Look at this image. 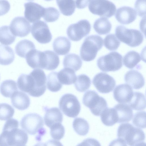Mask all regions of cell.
Wrapping results in <instances>:
<instances>
[{
    "mask_svg": "<svg viewBox=\"0 0 146 146\" xmlns=\"http://www.w3.org/2000/svg\"><path fill=\"white\" fill-rule=\"evenodd\" d=\"M14 113V109L9 104H0V120H6L12 117Z\"/></svg>",
    "mask_w": 146,
    "mask_h": 146,
    "instance_id": "40",
    "label": "cell"
},
{
    "mask_svg": "<svg viewBox=\"0 0 146 146\" xmlns=\"http://www.w3.org/2000/svg\"><path fill=\"white\" fill-rule=\"evenodd\" d=\"M18 121L14 119L7 121L0 135V146H25L28 136L24 131L18 128Z\"/></svg>",
    "mask_w": 146,
    "mask_h": 146,
    "instance_id": "2",
    "label": "cell"
},
{
    "mask_svg": "<svg viewBox=\"0 0 146 146\" xmlns=\"http://www.w3.org/2000/svg\"><path fill=\"white\" fill-rule=\"evenodd\" d=\"M128 105L135 110L140 111L145 109L146 107L145 96L141 92H135Z\"/></svg>",
    "mask_w": 146,
    "mask_h": 146,
    "instance_id": "29",
    "label": "cell"
},
{
    "mask_svg": "<svg viewBox=\"0 0 146 146\" xmlns=\"http://www.w3.org/2000/svg\"><path fill=\"white\" fill-rule=\"evenodd\" d=\"M45 111L44 117L45 124L50 127L54 124L58 123H61L63 120V115L60 110L57 108H44Z\"/></svg>",
    "mask_w": 146,
    "mask_h": 146,
    "instance_id": "18",
    "label": "cell"
},
{
    "mask_svg": "<svg viewBox=\"0 0 146 146\" xmlns=\"http://www.w3.org/2000/svg\"></svg>",
    "mask_w": 146,
    "mask_h": 146,
    "instance_id": "50",
    "label": "cell"
},
{
    "mask_svg": "<svg viewBox=\"0 0 146 146\" xmlns=\"http://www.w3.org/2000/svg\"><path fill=\"white\" fill-rule=\"evenodd\" d=\"M35 49V46L32 42L24 39L20 41L17 44L15 47V51L18 56L25 58L29 52Z\"/></svg>",
    "mask_w": 146,
    "mask_h": 146,
    "instance_id": "27",
    "label": "cell"
},
{
    "mask_svg": "<svg viewBox=\"0 0 146 146\" xmlns=\"http://www.w3.org/2000/svg\"><path fill=\"white\" fill-rule=\"evenodd\" d=\"M93 27L98 34L106 35L110 32L111 28V25L107 18L102 17L95 21Z\"/></svg>",
    "mask_w": 146,
    "mask_h": 146,
    "instance_id": "30",
    "label": "cell"
},
{
    "mask_svg": "<svg viewBox=\"0 0 146 146\" xmlns=\"http://www.w3.org/2000/svg\"><path fill=\"white\" fill-rule=\"evenodd\" d=\"M57 77L61 84L66 85H70L74 83L77 78L75 72L70 68H64L58 73Z\"/></svg>",
    "mask_w": 146,
    "mask_h": 146,
    "instance_id": "23",
    "label": "cell"
},
{
    "mask_svg": "<svg viewBox=\"0 0 146 146\" xmlns=\"http://www.w3.org/2000/svg\"><path fill=\"white\" fill-rule=\"evenodd\" d=\"M110 145H127L126 142L122 139L118 138L116 139L113 140L110 143Z\"/></svg>",
    "mask_w": 146,
    "mask_h": 146,
    "instance_id": "47",
    "label": "cell"
},
{
    "mask_svg": "<svg viewBox=\"0 0 146 146\" xmlns=\"http://www.w3.org/2000/svg\"><path fill=\"white\" fill-rule=\"evenodd\" d=\"M82 102L96 116L100 115L102 111L108 108L106 100L94 90L88 91L84 94Z\"/></svg>",
    "mask_w": 146,
    "mask_h": 146,
    "instance_id": "6",
    "label": "cell"
},
{
    "mask_svg": "<svg viewBox=\"0 0 146 146\" xmlns=\"http://www.w3.org/2000/svg\"><path fill=\"white\" fill-rule=\"evenodd\" d=\"M46 78L44 71L35 69L29 74H21L17 81L20 90L34 97L42 95L46 89Z\"/></svg>",
    "mask_w": 146,
    "mask_h": 146,
    "instance_id": "1",
    "label": "cell"
},
{
    "mask_svg": "<svg viewBox=\"0 0 146 146\" xmlns=\"http://www.w3.org/2000/svg\"><path fill=\"white\" fill-rule=\"evenodd\" d=\"M42 52L36 49L29 52L25 58L29 66L33 69H41V57Z\"/></svg>",
    "mask_w": 146,
    "mask_h": 146,
    "instance_id": "24",
    "label": "cell"
},
{
    "mask_svg": "<svg viewBox=\"0 0 146 146\" xmlns=\"http://www.w3.org/2000/svg\"><path fill=\"white\" fill-rule=\"evenodd\" d=\"M133 93L131 86L127 84H122L116 86L113 91V96L118 103L126 104L130 102Z\"/></svg>",
    "mask_w": 146,
    "mask_h": 146,
    "instance_id": "16",
    "label": "cell"
},
{
    "mask_svg": "<svg viewBox=\"0 0 146 146\" xmlns=\"http://www.w3.org/2000/svg\"><path fill=\"white\" fill-rule=\"evenodd\" d=\"M102 122L107 126H111L117 123L118 118L116 111L114 108H107L101 113Z\"/></svg>",
    "mask_w": 146,
    "mask_h": 146,
    "instance_id": "28",
    "label": "cell"
},
{
    "mask_svg": "<svg viewBox=\"0 0 146 146\" xmlns=\"http://www.w3.org/2000/svg\"><path fill=\"white\" fill-rule=\"evenodd\" d=\"M59 16L60 13L57 9L50 7L45 8L42 17L46 22H52L56 21Z\"/></svg>",
    "mask_w": 146,
    "mask_h": 146,
    "instance_id": "41",
    "label": "cell"
},
{
    "mask_svg": "<svg viewBox=\"0 0 146 146\" xmlns=\"http://www.w3.org/2000/svg\"><path fill=\"white\" fill-rule=\"evenodd\" d=\"M61 13L64 15L69 16L74 12L76 7L74 0H56Z\"/></svg>",
    "mask_w": 146,
    "mask_h": 146,
    "instance_id": "32",
    "label": "cell"
},
{
    "mask_svg": "<svg viewBox=\"0 0 146 146\" xmlns=\"http://www.w3.org/2000/svg\"><path fill=\"white\" fill-rule=\"evenodd\" d=\"M132 123L135 126L141 128L146 127V113L145 111H138L134 114Z\"/></svg>",
    "mask_w": 146,
    "mask_h": 146,
    "instance_id": "43",
    "label": "cell"
},
{
    "mask_svg": "<svg viewBox=\"0 0 146 146\" xmlns=\"http://www.w3.org/2000/svg\"><path fill=\"white\" fill-rule=\"evenodd\" d=\"M146 0H137L135 3V11L138 15L144 17L146 15Z\"/></svg>",
    "mask_w": 146,
    "mask_h": 146,
    "instance_id": "44",
    "label": "cell"
},
{
    "mask_svg": "<svg viewBox=\"0 0 146 146\" xmlns=\"http://www.w3.org/2000/svg\"><path fill=\"white\" fill-rule=\"evenodd\" d=\"M118 118L117 123L127 122L131 120L133 117V111L130 106L126 104H118L115 106Z\"/></svg>",
    "mask_w": 146,
    "mask_h": 146,
    "instance_id": "20",
    "label": "cell"
},
{
    "mask_svg": "<svg viewBox=\"0 0 146 146\" xmlns=\"http://www.w3.org/2000/svg\"><path fill=\"white\" fill-rule=\"evenodd\" d=\"M120 42L114 34L107 35L104 39V45L110 51H114L117 49Z\"/></svg>",
    "mask_w": 146,
    "mask_h": 146,
    "instance_id": "39",
    "label": "cell"
},
{
    "mask_svg": "<svg viewBox=\"0 0 146 146\" xmlns=\"http://www.w3.org/2000/svg\"><path fill=\"white\" fill-rule=\"evenodd\" d=\"M92 83L99 92L105 94L113 90L116 82L113 78L108 74L100 72L94 76Z\"/></svg>",
    "mask_w": 146,
    "mask_h": 146,
    "instance_id": "13",
    "label": "cell"
},
{
    "mask_svg": "<svg viewBox=\"0 0 146 146\" xmlns=\"http://www.w3.org/2000/svg\"><path fill=\"white\" fill-rule=\"evenodd\" d=\"M141 60L139 54L135 51L128 52L123 58V64L127 68L132 69L135 67Z\"/></svg>",
    "mask_w": 146,
    "mask_h": 146,
    "instance_id": "33",
    "label": "cell"
},
{
    "mask_svg": "<svg viewBox=\"0 0 146 146\" xmlns=\"http://www.w3.org/2000/svg\"><path fill=\"white\" fill-rule=\"evenodd\" d=\"M16 36L11 31L9 27L3 26L0 27V42L6 45L12 44L15 40Z\"/></svg>",
    "mask_w": 146,
    "mask_h": 146,
    "instance_id": "35",
    "label": "cell"
},
{
    "mask_svg": "<svg viewBox=\"0 0 146 146\" xmlns=\"http://www.w3.org/2000/svg\"><path fill=\"white\" fill-rule=\"evenodd\" d=\"M57 73L56 72H52L47 76V88L52 92H58L62 87V84L60 82L58 79Z\"/></svg>",
    "mask_w": 146,
    "mask_h": 146,
    "instance_id": "37",
    "label": "cell"
},
{
    "mask_svg": "<svg viewBox=\"0 0 146 146\" xmlns=\"http://www.w3.org/2000/svg\"><path fill=\"white\" fill-rule=\"evenodd\" d=\"M82 62L80 56L77 54L70 53L66 55L63 61L64 68H70L75 72L77 71L81 68Z\"/></svg>",
    "mask_w": 146,
    "mask_h": 146,
    "instance_id": "25",
    "label": "cell"
},
{
    "mask_svg": "<svg viewBox=\"0 0 146 146\" xmlns=\"http://www.w3.org/2000/svg\"><path fill=\"white\" fill-rule=\"evenodd\" d=\"M46 56L45 69L52 70L56 68L60 63L58 56L54 52L50 50L44 51Z\"/></svg>",
    "mask_w": 146,
    "mask_h": 146,
    "instance_id": "34",
    "label": "cell"
},
{
    "mask_svg": "<svg viewBox=\"0 0 146 146\" xmlns=\"http://www.w3.org/2000/svg\"><path fill=\"white\" fill-rule=\"evenodd\" d=\"M74 83L76 89L80 92L86 91L90 87L91 81L90 78L84 74L78 75Z\"/></svg>",
    "mask_w": 146,
    "mask_h": 146,
    "instance_id": "38",
    "label": "cell"
},
{
    "mask_svg": "<svg viewBox=\"0 0 146 146\" xmlns=\"http://www.w3.org/2000/svg\"><path fill=\"white\" fill-rule=\"evenodd\" d=\"M137 13L133 9L128 7H123L118 9L115 14L117 21L120 23L127 25L134 21L136 19Z\"/></svg>",
    "mask_w": 146,
    "mask_h": 146,
    "instance_id": "17",
    "label": "cell"
},
{
    "mask_svg": "<svg viewBox=\"0 0 146 146\" xmlns=\"http://www.w3.org/2000/svg\"><path fill=\"white\" fill-rule=\"evenodd\" d=\"M10 8V5L7 0H0V16L7 13Z\"/></svg>",
    "mask_w": 146,
    "mask_h": 146,
    "instance_id": "45",
    "label": "cell"
},
{
    "mask_svg": "<svg viewBox=\"0 0 146 146\" xmlns=\"http://www.w3.org/2000/svg\"><path fill=\"white\" fill-rule=\"evenodd\" d=\"M24 5L25 17L30 22L34 23L42 17L45 8L41 5L32 2L26 3Z\"/></svg>",
    "mask_w": 146,
    "mask_h": 146,
    "instance_id": "15",
    "label": "cell"
},
{
    "mask_svg": "<svg viewBox=\"0 0 146 146\" xmlns=\"http://www.w3.org/2000/svg\"><path fill=\"white\" fill-rule=\"evenodd\" d=\"M88 8L93 14L106 18L113 16L116 11L115 6L108 0H91Z\"/></svg>",
    "mask_w": 146,
    "mask_h": 146,
    "instance_id": "9",
    "label": "cell"
},
{
    "mask_svg": "<svg viewBox=\"0 0 146 146\" xmlns=\"http://www.w3.org/2000/svg\"><path fill=\"white\" fill-rule=\"evenodd\" d=\"M53 50L58 55H65L70 51L71 47L70 41L64 36H59L53 41Z\"/></svg>",
    "mask_w": 146,
    "mask_h": 146,
    "instance_id": "22",
    "label": "cell"
},
{
    "mask_svg": "<svg viewBox=\"0 0 146 146\" xmlns=\"http://www.w3.org/2000/svg\"><path fill=\"white\" fill-rule=\"evenodd\" d=\"M9 28L12 33L16 36L22 37L30 33L31 26L29 22L23 17H18L12 21Z\"/></svg>",
    "mask_w": 146,
    "mask_h": 146,
    "instance_id": "14",
    "label": "cell"
},
{
    "mask_svg": "<svg viewBox=\"0 0 146 146\" xmlns=\"http://www.w3.org/2000/svg\"><path fill=\"white\" fill-rule=\"evenodd\" d=\"M11 99L13 106L20 110L26 109L30 105V99L28 96L21 91L15 92L11 96Z\"/></svg>",
    "mask_w": 146,
    "mask_h": 146,
    "instance_id": "21",
    "label": "cell"
},
{
    "mask_svg": "<svg viewBox=\"0 0 146 146\" xmlns=\"http://www.w3.org/2000/svg\"><path fill=\"white\" fill-rule=\"evenodd\" d=\"M22 128L28 133L34 135L41 132L44 125L42 117L35 113H29L25 115L20 122Z\"/></svg>",
    "mask_w": 146,
    "mask_h": 146,
    "instance_id": "10",
    "label": "cell"
},
{
    "mask_svg": "<svg viewBox=\"0 0 146 146\" xmlns=\"http://www.w3.org/2000/svg\"><path fill=\"white\" fill-rule=\"evenodd\" d=\"M90 0H75L76 7L79 9H82L86 7Z\"/></svg>",
    "mask_w": 146,
    "mask_h": 146,
    "instance_id": "46",
    "label": "cell"
},
{
    "mask_svg": "<svg viewBox=\"0 0 146 146\" xmlns=\"http://www.w3.org/2000/svg\"><path fill=\"white\" fill-rule=\"evenodd\" d=\"M31 33L34 38L41 44L48 43L52 39V35L48 25L41 20L38 21L32 24Z\"/></svg>",
    "mask_w": 146,
    "mask_h": 146,
    "instance_id": "12",
    "label": "cell"
},
{
    "mask_svg": "<svg viewBox=\"0 0 146 146\" xmlns=\"http://www.w3.org/2000/svg\"><path fill=\"white\" fill-rule=\"evenodd\" d=\"M45 0L47 1H52V0Z\"/></svg>",
    "mask_w": 146,
    "mask_h": 146,
    "instance_id": "48",
    "label": "cell"
},
{
    "mask_svg": "<svg viewBox=\"0 0 146 146\" xmlns=\"http://www.w3.org/2000/svg\"><path fill=\"white\" fill-rule=\"evenodd\" d=\"M59 105L62 112L69 117H77L80 111V103L77 98L72 94H66L62 96Z\"/></svg>",
    "mask_w": 146,
    "mask_h": 146,
    "instance_id": "8",
    "label": "cell"
},
{
    "mask_svg": "<svg viewBox=\"0 0 146 146\" xmlns=\"http://www.w3.org/2000/svg\"><path fill=\"white\" fill-rule=\"evenodd\" d=\"M72 125L75 131L80 135H85L88 132L89 124L87 121L83 118L80 117L75 118Z\"/></svg>",
    "mask_w": 146,
    "mask_h": 146,
    "instance_id": "36",
    "label": "cell"
},
{
    "mask_svg": "<svg viewBox=\"0 0 146 146\" xmlns=\"http://www.w3.org/2000/svg\"><path fill=\"white\" fill-rule=\"evenodd\" d=\"M125 82L135 89H139L143 86L145 80L142 75L135 70L128 71L125 75Z\"/></svg>",
    "mask_w": 146,
    "mask_h": 146,
    "instance_id": "19",
    "label": "cell"
},
{
    "mask_svg": "<svg viewBox=\"0 0 146 146\" xmlns=\"http://www.w3.org/2000/svg\"><path fill=\"white\" fill-rule=\"evenodd\" d=\"M17 91V83L13 80H7L3 81L0 86V93L5 97H11Z\"/></svg>",
    "mask_w": 146,
    "mask_h": 146,
    "instance_id": "31",
    "label": "cell"
},
{
    "mask_svg": "<svg viewBox=\"0 0 146 146\" xmlns=\"http://www.w3.org/2000/svg\"><path fill=\"white\" fill-rule=\"evenodd\" d=\"M103 46V39L98 35H91L86 37L80 48L81 58L85 61L94 60L97 52Z\"/></svg>",
    "mask_w": 146,
    "mask_h": 146,
    "instance_id": "4",
    "label": "cell"
},
{
    "mask_svg": "<svg viewBox=\"0 0 146 146\" xmlns=\"http://www.w3.org/2000/svg\"><path fill=\"white\" fill-rule=\"evenodd\" d=\"M115 34L120 41L132 47L138 46L143 40V36L139 31L128 29L122 25L116 27Z\"/></svg>",
    "mask_w": 146,
    "mask_h": 146,
    "instance_id": "5",
    "label": "cell"
},
{
    "mask_svg": "<svg viewBox=\"0 0 146 146\" xmlns=\"http://www.w3.org/2000/svg\"><path fill=\"white\" fill-rule=\"evenodd\" d=\"M50 128V135L54 139L59 140L63 137L65 134V129L61 123H56Z\"/></svg>",
    "mask_w": 146,
    "mask_h": 146,
    "instance_id": "42",
    "label": "cell"
},
{
    "mask_svg": "<svg viewBox=\"0 0 146 146\" xmlns=\"http://www.w3.org/2000/svg\"><path fill=\"white\" fill-rule=\"evenodd\" d=\"M15 54L10 47L0 45V64L7 65L12 63L15 59Z\"/></svg>",
    "mask_w": 146,
    "mask_h": 146,
    "instance_id": "26",
    "label": "cell"
},
{
    "mask_svg": "<svg viewBox=\"0 0 146 146\" xmlns=\"http://www.w3.org/2000/svg\"><path fill=\"white\" fill-rule=\"evenodd\" d=\"M28 0V1H33V0Z\"/></svg>",
    "mask_w": 146,
    "mask_h": 146,
    "instance_id": "49",
    "label": "cell"
},
{
    "mask_svg": "<svg viewBox=\"0 0 146 146\" xmlns=\"http://www.w3.org/2000/svg\"><path fill=\"white\" fill-rule=\"evenodd\" d=\"M122 56L117 52H112L99 58L97 60L98 68L104 72L115 71L122 66Z\"/></svg>",
    "mask_w": 146,
    "mask_h": 146,
    "instance_id": "7",
    "label": "cell"
},
{
    "mask_svg": "<svg viewBox=\"0 0 146 146\" xmlns=\"http://www.w3.org/2000/svg\"><path fill=\"white\" fill-rule=\"evenodd\" d=\"M91 28V25L88 20H82L69 25L66 33L70 39L74 41H78L89 33Z\"/></svg>",
    "mask_w": 146,
    "mask_h": 146,
    "instance_id": "11",
    "label": "cell"
},
{
    "mask_svg": "<svg viewBox=\"0 0 146 146\" xmlns=\"http://www.w3.org/2000/svg\"><path fill=\"white\" fill-rule=\"evenodd\" d=\"M117 136L129 146H141L145 144V134L141 129L128 123H123L119 127Z\"/></svg>",
    "mask_w": 146,
    "mask_h": 146,
    "instance_id": "3",
    "label": "cell"
}]
</instances>
